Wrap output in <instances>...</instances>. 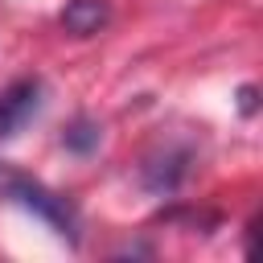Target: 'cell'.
Wrapping results in <instances>:
<instances>
[{
	"label": "cell",
	"mask_w": 263,
	"mask_h": 263,
	"mask_svg": "<svg viewBox=\"0 0 263 263\" xmlns=\"http://www.w3.org/2000/svg\"><path fill=\"white\" fill-rule=\"evenodd\" d=\"M0 197H8V201H16L21 210L37 214V218H41L58 238H66L70 247L82 242V226H78V210H74V201H70L66 193L41 185L37 177L16 173V168H0Z\"/></svg>",
	"instance_id": "6da1fadb"
},
{
	"label": "cell",
	"mask_w": 263,
	"mask_h": 263,
	"mask_svg": "<svg viewBox=\"0 0 263 263\" xmlns=\"http://www.w3.org/2000/svg\"><path fill=\"white\" fill-rule=\"evenodd\" d=\"M45 107V82L37 74H21L0 90V140L21 136Z\"/></svg>",
	"instance_id": "7a4b0ae2"
},
{
	"label": "cell",
	"mask_w": 263,
	"mask_h": 263,
	"mask_svg": "<svg viewBox=\"0 0 263 263\" xmlns=\"http://www.w3.org/2000/svg\"><path fill=\"white\" fill-rule=\"evenodd\" d=\"M189 148H160L140 164V185L156 197H173L181 189V181L189 177Z\"/></svg>",
	"instance_id": "3957f363"
},
{
	"label": "cell",
	"mask_w": 263,
	"mask_h": 263,
	"mask_svg": "<svg viewBox=\"0 0 263 263\" xmlns=\"http://www.w3.org/2000/svg\"><path fill=\"white\" fill-rule=\"evenodd\" d=\"M111 21V0H66L58 12V25L70 37H95Z\"/></svg>",
	"instance_id": "277c9868"
},
{
	"label": "cell",
	"mask_w": 263,
	"mask_h": 263,
	"mask_svg": "<svg viewBox=\"0 0 263 263\" xmlns=\"http://www.w3.org/2000/svg\"><path fill=\"white\" fill-rule=\"evenodd\" d=\"M99 140H103V127H99V119H90V115H74V119L66 123V132H62V144H66V152H74V156H90V152L99 148Z\"/></svg>",
	"instance_id": "5b68a950"
},
{
	"label": "cell",
	"mask_w": 263,
	"mask_h": 263,
	"mask_svg": "<svg viewBox=\"0 0 263 263\" xmlns=\"http://www.w3.org/2000/svg\"><path fill=\"white\" fill-rule=\"evenodd\" d=\"M238 111L242 115H255V86H242L238 90Z\"/></svg>",
	"instance_id": "8992f818"
}]
</instances>
